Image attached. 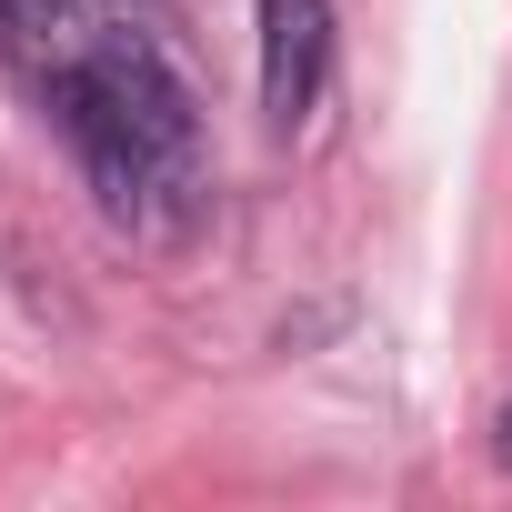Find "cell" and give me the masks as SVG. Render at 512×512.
<instances>
[{
	"mask_svg": "<svg viewBox=\"0 0 512 512\" xmlns=\"http://www.w3.org/2000/svg\"><path fill=\"white\" fill-rule=\"evenodd\" d=\"M492 462H502V472H512V402H502V412H492Z\"/></svg>",
	"mask_w": 512,
	"mask_h": 512,
	"instance_id": "obj_4",
	"label": "cell"
},
{
	"mask_svg": "<svg viewBox=\"0 0 512 512\" xmlns=\"http://www.w3.org/2000/svg\"><path fill=\"white\" fill-rule=\"evenodd\" d=\"M101 11L111 0H0V51H11L41 91L81 61V51H101L111 31H101Z\"/></svg>",
	"mask_w": 512,
	"mask_h": 512,
	"instance_id": "obj_3",
	"label": "cell"
},
{
	"mask_svg": "<svg viewBox=\"0 0 512 512\" xmlns=\"http://www.w3.org/2000/svg\"><path fill=\"white\" fill-rule=\"evenodd\" d=\"M51 111L121 231H181L201 211V111L151 41L111 31L101 51H81L51 81Z\"/></svg>",
	"mask_w": 512,
	"mask_h": 512,
	"instance_id": "obj_1",
	"label": "cell"
},
{
	"mask_svg": "<svg viewBox=\"0 0 512 512\" xmlns=\"http://www.w3.org/2000/svg\"><path fill=\"white\" fill-rule=\"evenodd\" d=\"M111 11H141V0H111Z\"/></svg>",
	"mask_w": 512,
	"mask_h": 512,
	"instance_id": "obj_5",
	"label": "cell"
},
{
	"mask_svg": "<svg viewBox=\"0 0 512 512\" xmlns=\"http://www.w3.org/2000/svg\"><path fill=\"white\" fill-rule=\"evenodd\" d=\"M332 91V0H262V111L302 131Z\"/></svg>",
	"mask_w": 512,
	"mask_h": 512,
	"instance_id": "obj_2",
	"label": "cell"
}]
</instances>
